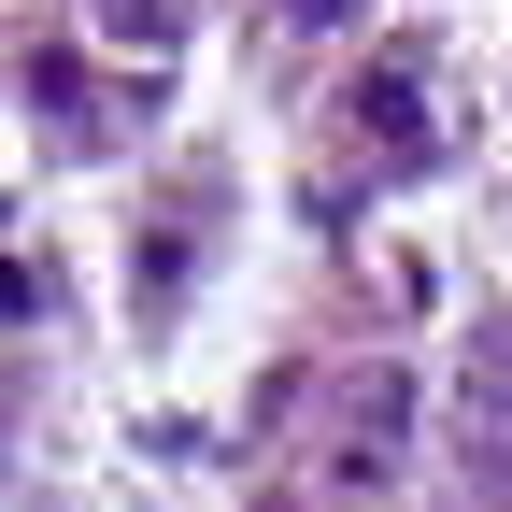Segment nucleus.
Listing matches in <instances>:
<instances>
[{
  "label": "nucleus",
  "instance_id": "f257e3e1",
  "mask_svg": "<svg viewBox=\"0 0 512 512\" xmlns=\"http://www.w3.org/2000/svg\"><path fill=\"white\" fill-rule=\"evenodd\" d=\"M399 456H413V384L399 370H356L342 384V441H328V484H399Z\"/></svg>",
  "mask_w": 512,
  "mask_h": 512
},
{
  "label": "nucleus",
  "instance_id": "f03ea898",
  "mask_svg": "<svg viewBox=\"0 0 512 512\" xmlns=\"http://www.w3.org/2000/svg\"><path fill=\"white\" fill-rule=\"evenodd\" d=\"M356 114H370V143L399 157V171H441V114H427V57H370V72H356Z\"/></svg>",
  "mask_w": 512,
  "mask_h": 512
},
{
  "label": "nucleus",
  "instance_id": "7ed1b4c3",
  "mask_svg": "<svg viewBox=\"0 0 512 512\" xmlns=\"http://www.w3.org/2000/svg\"><path fill=\"white\" fill-rule=\"evenodd\" d=\"M100 15V43H128V57H171L185 29H200V0H86Z\"/></svg>",
  "mask_w": 512,
  "mask_h": 512
},
{
  "label": "nucleus",
  "instance_id": "20e7f679",
  "mask_svg": "<svg viewBox=\"0 0 512 512\" xmlns=\"http://www.w3.org/2000/svg\"><path fill=\"white\" fill-rule=\"evenodd\" d=\"M285 29H356V0H285Z\"/></svg>",
  "mask_w": 512,
  "mask_h": 512
}]
</instances>
